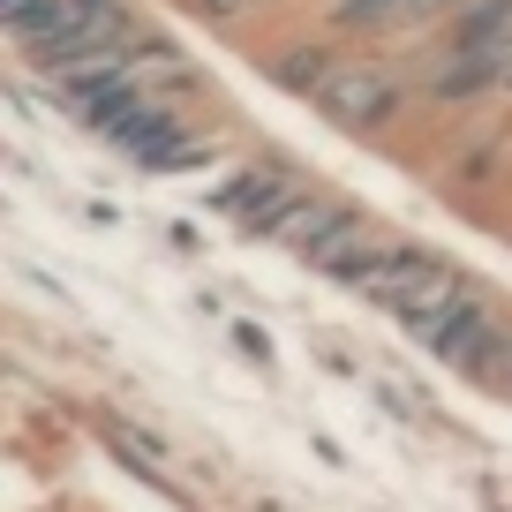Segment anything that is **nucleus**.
Returning <instances> with one entry per match:
<instances>
[{
  "instance_id": "nucleus-1",
  "label": "nucleus",
  "mask_w": 512,
  "mask_h": 512,
  "mask_svg": "<svg viewBox=\"0 0 512 512\" xmlns=\"http://www.w3.org/2000/svg\"><path fill=\"white\" fill-rule=\"evenodd\" d=\"M309 106H317L339 136H354V144H384V136L422 106V91H415L407 53H392V46H347Z\"/></svg>"
},
{
  "instance_id": "nucleus-2",
  "label": "nucleus",
  "mask_w": 512,
  "mask_h": 512,
  "mask_svg": "<svg viewBox=\"0 0 512 512\" xmlns=\"http://www.w3.org/2000/svg\"><path fill=\"white\" fill-rule=\"evenodd\" d=\"M460 294H475V272H460L452 256H437V249H422V241H384V256L369 264V279H362V302L369 309H384V317L400 324V332H415L422 317H437V309H452Z\"/></svg>"
},
{
  "instance_id": "nucleus-3",
  "label": "nucleus",
  "mask_w": 512,
  "mask_h": 512,
  "mask_svg": "<svg viewBox=\"0 0 512 512\" xmlns=\"http://www.w3.org/2000/svg\"><path fill=\"white\" fill-rule=\"evenodd\" d=\"M505 332H512V309L497 302V294H460V302L452 309H437V317H422L415 332V347L422 354H437V362L452 369V377H467L482 392V384H490V362H497V347H505Z\"/></svg>"
},
{
  "instance_id": "nucleus-4",
  "label": "nucleus",
  "mask_w": 512,
  "mask_h": 512,
  "mask_svg": "<svg viewBox=\"0 0 512 512\" xmlns=\"http://www.w3.org/2000/svg\"><path fill=\"white\" fill-rule=\"evenodd\" d=\"M302 189H309V174H294L287 151H264L256 166H234V174L211 189V211H226L249 241H272L279 219L294 211V196H302Z\"/></svg>"
},
{
  "instance_id": "nucleus-5",
  "label": "nucleus",
  "mask_w": 512,
  "mask_h": 512,
  "mask_svg": "<svg viewBox=\"0 0 512 512\" xmlns=\"http://www.w3.org/2000/svg\"><path fill=\"white\" fill-rule=\"evenodd\" d=\"M347 46H354V38H339L332 23H324V31H279V38H256V68H264L272 91H287V98H302V106H309Z\"/></svg>"
},
{
  "instance_id": "nucleus-6",
  "label": "nucleus",
  "mask_w": 512,
  "mask_h": 512,
  "mask_svg": "<svg viewBox=\"0 0 512 512\" xmlns=\"http://www.w3.org/2000/svg\"><path fill=\"white\" fill-rule=\"evenodd\" d=\"M384 241H392V234H384V226L369 219L362 204H347V211H339V219H332V226H324V234L302 249V264H309V272H324L332 287L362 294V279H369V264L384 256Z\"/></svg>"
},
{
  "instance_id": "nucleus-7",
  "label": "nucleus",
  "mask_w": 512,
  "mask_h": 512,
  "mask_svg": "<svg viewBox=\"0 0 512 512\" xmlns=\"http://www.w3.org/2000/svg\"><path fill=\"white\" fill-rule=\"evenodd\" d=\"M430 46H445V53H460V61L497 76V61L512 53V0H460L445 31H430Z\"/></svg>"
},
{
  "instance_id": "nucleus-8",
  "label": "nucleus",
  "mask_w": 512,
  "mask_h": 512,
  "mask_svg": "<svg viewBox=\"0 0 512 512\" xmlns=\"http://www.w3.org/2000/svg\"><path fill=\"white\" fill-rule=\"evenodd\" d=\"M106 437H113V452H128V460L144 467V475H166V445H159L151 430H136V422L113 415V422H106Z\"/></svg>"
},
{
  "instance_id": "nucleus-9",
  "label": "nucleus",
  "mask_w": 512,
  "mask_h": 512,
  "mask_svg": "<svg viewBox=\"0 0 512 512\" xmlns=\"http://www.w3.org/2000/svg\"><path fill=\"white\" fill-rule=\"evenodd\" d=\"M234 347L249 354V362H272V339H264V324H241V317H234Z\"/></svg>"
},
{
  "instance_id": "nucleus-10",
  "label": "nucleus",
  "mask_w": 512,
  "mask_h": 512,
  "mask_svg": "<svg viewBox=\"0 0 512 512\" xmlns=\"http://www.w3.org/2000/svg\"><path fill=\"white\" fill-rule=\"evenodd\" d=\"M482 392L512 400V332H505V347H497V362H490V384H482Z\"/></svg>"
},
{
  "instance_id": "nucleus-11",
  "label": "nucleus",
  "mask_w": 512,
  "mask_h": 512,
  "mask_svg": "<svg viewBox=\"0 0 512 512\" xmlns=\"http://www.w3.org/2000/svg\"><path fill=\"white\" fill-rule=\"evenodd\" d=\"M497 98H512V53L497 61Z\"/></svg>"
}]
</instances>
